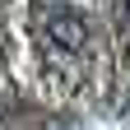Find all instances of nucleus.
I'll use <instances>...</instances> for the list:
<instances>
[{
    "mask_svg": "<svg viewBox=\"0 0 130 130\" xmlns=\"http://www.w3.org/2000/svg\"><path fill=\"white\" fill-rule=\"evenodd\" d=\"M46 37H51L60 51H84L88 23H84V14H74V9H51L46 14Z\"/></svg>",
    "mask_w": 130,
    "mask_h": 130,
    "instance_id": "f257e3e1",
    "label": "nucleus"
}]
</instances>
